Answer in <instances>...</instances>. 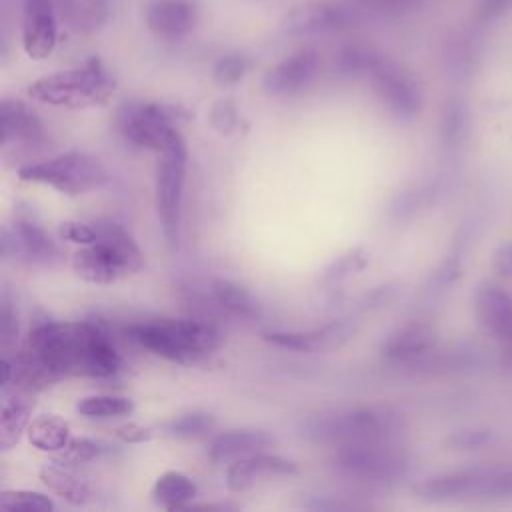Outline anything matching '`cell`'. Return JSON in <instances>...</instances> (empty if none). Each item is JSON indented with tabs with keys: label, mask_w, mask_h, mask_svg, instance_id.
<instances>
[{
	"label": "cell",
	"mask_w": 512,
	"mask_h": 512,
	"mask_svg": "<svg viewBox=\"0 0 512 512\" xmlns=\"http://www.w3.org/2000/svg\"><path fill=\"white\" fill-rule=\"evenodd\" d=\"M24 346L38 352L62 376L108 378L124 364L106 326L98 320L40 322L28 332Z\"/></svg>",
	"instance_id": "cell-1"
},
{
	"label": "cell",
	"mask_w": 512,
	"mask_h": 512,
	"mask_svg": "<svg viewBox=\"0 0 512 512\" xmlns=\"http://www.w3.org/2000/svg\"><path fill=\"white\" fill-rule=\"evenodd\" d=\"M126 334L144 350L178 364H192L212 354L220 334L212 322L200 318H156L132 322Z\"/></svg>",
	"instance_id": "cell-2"
},
{
	"label": "cell",
	"mask_w": 512,
	"mask_h": 512,
	"mask_svg": "<svg viewBox=\"0 0 512 512\" xmlns=\"http://www.w3.org/2000/svg\"><path fill=\"white\" fill-rule=\"evenodd\" d=\"M98 240L72 254V270L86 282L112 284L144 268V252L132 234L114 220H94Z\"/></svg>",
	"instance_id": "cell-3"
},
{
	"label": "cell",
	"mask_w": 512,
	"mask_h": 512,
	"mask_svg": "<svg viewBox=\"0 0 512 512\" xmlns=\"http://www.w3.org/2000/svg\"><path fill=\"white\" fill-rule=\"evenodd\" d=\"M300 430L308 440L338 448L348 444L394 440L400 430V418L388 408L360 406L310 416L302 422Z\"/></svg>",
	"instance_id": "cell-4"
},
{
	"label": "cell",
	"mask_w": 512,
	"mask_h": 512,
	"mask_svg": "<svg viewBox=\"0 0 512 512\" xmlns=\"http://www.w3.org/2000/svg\"><path fill=\"white\" fill-rule=\"evenodd\" d=\"M114 92V80L100 62L90 58L82 68L62 70L36 80L28 94L50 106L64 108H90L104 104Z\"/></svg>",
	"instance_id": "cell-5"
},
{
	"label": "cell",
	"mask_w": 512,
	"mask_h": 512,
	"mask_svg": "<svg viewBox=\"0 0 512 512\" xmlns=\"http://www.w3.org/2000/svg\"><path fill=\"white\" fill-rule=\"evenodd\" d=\"M18 178L24 182L46 184L66 196H78L104 186L110 180V174L98 156L70 150L20 166Z\"/></svg>",
	"instance_id": "cell-6"
},
{
	"label": "cell",
	"mask_w": 512,
	"mask_h": 512,
	"mask_svg": "<svg viewBox=\"0 0 512 512\" xmlns=\"http://www.w3.org/2000/svg\"><path fill=\"white\" fill-rule=\"evenodd\" d=\"M330 466L338 476L352 482L392 484L408 470V456L392 440L348 444L334 448Z\"/></svg>",
	"instance_id": "cell-7"
},
{
	"label": "cell",
	"mask_w": 512,
	"mask_h": 512,
	"mask_svg": "<svg viewBox=\"0 0 512 512\" xmlns=\"http://www.w3.org/2000/svg\"><path fill=\"white\" fill-rule=\"evenodd\" d=\"M186 166H188V148L182 134L176 132L160 152V160L156 166V180H154L156 214L160 220L162 234L170 246H176L180 240Z\"/></svg>",
	"instance_id": "cell-8"
},
{
	"label": "cell",
	"mask_w": 512,
	"mask_h": 512,
	"mask_svg": "<svg viewBox=\"0 0 512 512\" xmlns=\"http://www.w3.org/2000/svg\"><path fill=\"white\" fill-rule=\"evenodd\" d=\"M176 106L158 102H126L116 114V128L122 138L136 148L162 152L178 132L174 120L180 118Z\"/></svg>",
	"instance_id": "cell-9"
},
{
	"label": "cell",
	"mask_w": 512,
	"mask_h": 512,
	"mask_svg": "<svg viewBox=\"0 0 512 512\" xmlns=\"http://www.w3.org/2000/svg\"><path fill=\"white\" fill-rule=\"evenodd\" d=\"M372 90L382 106L398 120H412L422 108V96L416 80L396 62L376 56L368 74Z\"/></svg>",
	"instance_id": "cell-10"
},
{
	"label": "cell",
	"mask_w": 512,
	"mask_h": 512,
	"mask_svg": "<svg viewBox=\"0 0 512 512\" xmlns=\"http://www.w3.org/2000/svg\"><path fill=\"white\" fill-rule=\"evenodd\" d=\"M2 254H12L34 266H54L62 258L56 240L32 220H16L12 226H4Z\"/></svg>",
	"instance_id": "cell-11"
},
{
	"label": "cell",
	"mask_w": 512,
	"mask_h": 512,
	"mask_svg": "<svg viewBox=\"0 0 512 512\" xmlns=\"http://www.w3.org/2000/svg\"><path fill=\"white\" fill-rule=\"evenodd\" d=\"M356 20L350 6L330 0H308L294 6L282 18V30L292 36L302 34H324L348 28Z\"/></svg>",
	"instance_id": "cell-12"
},
{
	"label": "cell",
	"mask_w": 512,
	"mask_h": 512,
	"mask_svg": "<svg viewBox=\"0 0 512 512\" xmlns=\"http://www.w3.org/2000/svg\"><path fill=\"white\" fill-rule=\"evenodd\" d=\"M320 70V56L314 48H300L272 66L262 80V88L268 96L286 98L306 90Z\"/></svg>",
	"instance_id": "cell-13"
},
{
	"label": "cell",
	"mask_w": 512,
	"mask_h": 512,
	"mask_svg": "<svg viewBox=\"0 0 512 512\" xmlns=\"http://www.w3.org/2000/svg\"><path fill=\"white\" fill-rule=\"evenodd\" d=\"M58 10L54 0H22V46L34 58H46L58 40Z\"/></svg>",
	"instance_id": "cell-14"
},
{
	"label": "cell",
	"mask_w": 512,
	"mask_h": 512,
	"mask_svg": "<svg viewBox=\"0 0 512 512\" xmlns=\"http://www.w3.org/2000/svg\"><path fill=\"white\" fill-rule=\"evenodd\" d=\"M294 472H298L294 460L262 450L230 462L226 468V488L230 492H244L262 476H284Z\"/></svg>",
	"instance_id": "cell-15"
},
{
	"label": "cell",
	"mask_w": 512,
	"mask_h": 512,
	"mask_svg": "<svg viewBox=\"0 0 512 512\" xmlns=\"http://www.w3.org/2000/svg\"><path fill=\"white\" fill-rule=\"evenodd\" d=\"M196 14L194 0H152L146 8V26L160 38L176 40L194 28Z\"/></svg>",
	"instance_id": "cell-16"
},
{
	"label": "cell",
	"mask_w": 512,
	"mask_h": 512,
	"mask_svg": "<svg viewBox=\"0 0 512 512\" xmlns=\"http://www.w3.org/2000/svg\"><path fill=\"white\" fill-rule=\"evenodd\" d=\"M274 444V436L266 430L236 428L212 434L206 444V454L212 462H234L242 456L262 452Z\"/></svg>",
	"instance_id": "cell-17"
},
{
	"label": "cell",
	"mask_w": 512,
	"mask_h": 512,
	"mask_svg": "<svg viewBox=\"0 0 512 512\" xmlns=\"http://www.w3.org/2000/svg\"><path fill=\"white\" fill-rule=\"evenodd\" d=\"M488 472L486 470H456L444 472L438 476H430L414 486V492L432 502H444L454 498H464L470 494H482L484 482Z\"/></svg>",
	"instance_id": "cell-18"
},
{
	"label": "cell",
	"mask_w": 512,
	"mask_h": 512,
	"mask_svg": "<svg viewBox=\"0 0 512 512\" xmlns=\"http://www.w3.org/2000/svg\"><path fill=\"white\" fill-rule=\"evenodd\" d=\"M12 362V388L36 394L60 378H64L54 366H50L38 352L28 346H22L14 352H4Z\"/></svg>",
	"instance_id": "cell-19"
},
{
	"label": "cell",
	"mask_w": 512,
	"mask_h": 512,
	"mask_svg": "<svg viewBox=\"0 0 512 512\" xmlns=\"http://www.w3.org/2000/svg\"><path fill=\"white\" fill-rule=\"evenodd\" d=\"M2 144H36L44 136L40 118L24 102L4 98L0 108Z\"/></svg>",
	"instance_id": "cell-20"
},
{
	"label": "cell",
	"mask_w": 512,
	"mask_h": 512,
	"mask_svg": "<svg viewBox=\"0 0 512 512\" xmlns=\"http://www.w3.org/2000/svg\"><path fill=\"white\" fill-rule=\"evenodd\" d=\"M474 302L484 326L494 336L508 340L512 336V296L496 284H482Z\"/></svg>",
	"instance_id": "cell-21"
},
{
	"label": "cell",
	"mask_w": 512,
	"mask_h": 512,
	"mask_svg": "<svg viewBox=\"0 0 512 512\" xmlns=\"http://www.w3.org/2000/svg\"><path fill=\"white\" fill-rule=\"evenodd\" d=\"M36 408L34 394L12 390V394L4 392L2 398V414H0V446L2 450H10L18 444L24 430H28L30 416Z\"/></svg>",
	"instance_id": "cell-22"
},
{
	"label": "cell",
	"mask_w": 512,
	"mask_h": 512,
	"mask_svg": "<svg viewBox=\"0 0 512 512\" xmlns=\"http://www.w3.org/2000/svg\"><path fill=\"white\" fill-rule=\"evenodd\" d=\"M434 332L426 324H408L392 334L384 346L382 356L392 362H414L434 348Z\"/></svg>",
	"instance_id": "cell-23"
},
{
	"label": "cell",
	"mask_w": 512,
	"mask_h": 512,
	"mask_svg": "<svg viewBox=\"0 0 512 512\" xmlns=\"http://www.w3.org/2000/svg\"><path fill=\"white\" fill-rule=\"evenodd\" d=\"M198 496V484L194 478L180 470H168L160 474L152 486V500L166 510H186Z\"/></svg>",
	"instance_id": "cell-24"
},
{
	"label": "cell",
	"mask_w": 512,
	"mask_h": 512,
	"mask_svg": "<svg viewBox=\"0 0 512 512\" xmlns=\"http://www.w3.org/2000/svg\"><path fill=\"white\" fill-rule=\"evenodd\" d=\"M60 20L70 28L90 34L98 30L110 14L108 0H54Z\"/></svg>",
	"instance_id": "cell-25"
},
{
	"label": "cell",
	"mask_w": 512,
	"mask_h": 512,
	"mask_svg": "<svg viewBox=\"0 0 512 512\" xmlns=\"http://www.w3.org/2000/svg\"><path fill=\"white\" fill-rule=\"evenodd\" d=\"M210 294L216 306L240 320H254L260 316V306L254 296L234 280L216 278L210 284Z\"/></svg>",
	"instance_id": "cell-26"
},
{
	"label": "cell",
	"mask_w": 512,
	"mask_h": 512,
	"mask_svg": "<svg viewBox=\"0 0 512 512\" xmlns=\"http://www.w3.org/2000/svg\"><path fill=\"white\" fill-rule=\"evenodd\" d=\"M40 480L48 486L50 492H54L56 496H60L68 504L82 506L92 498L90 486L84 480H80L78 476H74L68 470V466H62L58 462L44 464L40 468Z\"/></svg>",
	"instance_id": "cell-27"
},
{
	"label": "cell",
	"mask_w": 512,
	"mask_h": 512,
	"mask_svg": "<svg viewBox=\"0 0 512 512\" xmlns=\"http://www.w3.org/2000/svg\"><path fill=\"white\" fill-rule=\"evenodd\" d=\"M28 440L32 446L44 452H58L70 442V426L64 418L54 416V414H44L34 418L28 424Z\"/></svg>",
	"instance_id": "cell-28"
},
{
	"label": "cell",
	"mask_w": 512,
	"mask_h": 512,
	"mask_svg": "<svg viewBox=\"0 0 512 512\" xmlns=\"http://www.w3.org/2000/svg\"><path fill=\"white\" fill-rule=\"evenodd\" d=\"M216 430V418L210 412L204 410H192L184 412L180 416H174L166 420L160 426V432L170 438L178 440H200L210 438Z\"/></svg>",
	"instance_id": "cell-29"
},
{
	"label": "cell",
	"mask_w": 512,
	"mask_h": 512,
	"mask_svg": "<svg viewBox=\"0 0 512 512\" xmlns=\"http://www.w3.org/2000/svg\"><path fill=\"white\" fill-rule=\"evenodd\" d=\"M134 410V402L126 396L114 394H94L78 400L76 412L86 418H120Z\"/></svg>",
	"instance_id": "cell-30"
},
{
	"label": "cell",
	"mask_w": 512,
	"mask_h": 512,
	"mask_svg": "<svg viewBox=\"0 0 512 512\" xmlns=\"http://www.w3.org/2000/svg\"><path fill=\"white\" fill-rule=\"evenodd\" d=\"M112 450V446L104 440H96V438H70V442L52 454V462H58L62 466H78V464H86L92 462L104 454H108Z\"/></svg>",
	"instance_id": "cell-31"
},
{
	"label": "cell",
	"mask_w": 512,
	"mask_h": 512,
	"mask_svg": "<svg viewBox=\"0 0 512 512\" xmlns=\"http://www.w3.org/2000/svg\"><path fill=\"white\" fill-rule=\"evenodd\" d=\"M0 506L16 512H50L54 510L52 498L36 490H4L0 494Z\"/></svg>",
	"instance_id": "cell-32"
},
{
	"label": "cell",
	"mask_w": 512,
	"mask_h": 512,
	"mask_svg": "<svg viewBox=\"0 0 512 512\" xmlns=\"http://www.w3.org/2000/svg\"><path fill=\"white\" fill-rule=\"evenodd\" d=\"M330 334V328L324 330H316V332H266L264 340L268 344L280 346V348H288V350H296V352H312L318 342H322L326 336Z\"/></svg>",
	"instance_id": "cell-33"
},
{
	"label": "cell",
	"mask_w": 512,
	"mask_h": 512,
	"mask_svg": "<svg viewBox=\"0 0 512 512\" xmlns=\"http://www.w3.org/2000/svg\"><path fill=\"white\" fill-rule=\"evenodd\" d=\"M250 70V58L240 52H230L216 60L212 68V78L218 86H232L240 82Z\"/></svg>",
	"instance_id": "cell-34"
},
{
	"label": "cell",
	"mask_w": 512,
	"mask_h": 512,
	"mask_svg": "<svg viewBox=\"0 0 512 512\" xmlns=\"http://www.w3.org/2000/svg\"><path fill=\"white\" fill-rule=\"evenodd\" d=\"M366 264H368L366 252H364L362 248H354V250L346 252L344 256L336 258V260L328 266V270L324 272V282H326V284L338 282V280L346 278L348 274L362 270Z\"/></svg>",
	"instance_id": "cell-35"
},
{
	"label": "cell",
	"mask_w": 512,
	"mask_h": 512,
	"mask_svg": "<svg viewBox=\"0 0 512 512\" xmlns=\"http://www.w3.org/2000/svg\"><path fill=\"white\" fill-rule=\"evenodd\" d=\"M210 124L220 134H232L240 124V114H238V108L234 106V102L218 100L210 110Z\"/></svg>",
	"instance_id": "cell-36"
},
{
	"label": "cell",
	"mask_w": 512,
	"mask_h": 512,
	"mask_svg": "<svg viewBox=\"0 0 512 512\" xmlns=\"http://www.w3.org/2000/svg\"><path fill=\"white\" fill-rule=\"evenodd\" d=\"M58 236L62 240L80 244V246H88L94 244L98 240V230L94 226V222H78V220H70V222H62L58 228Z\"/></svg>",
	"instance_id": "cell-37"
},
{
	"label": "cell",
	"mask_w": 512,
	"mask_h": 512,
	"mask_svg": "<svg viewBox=\"0 0 512 512\" xmlns=\"http://www.w3.org/2000/svg\"><path fill=\"white\" fill-rule=\"evenodd\" d=\"M18 338V318L12 308V302L4 296L0 310V344L2 352H12Z\"/></svg>",
	"instance_id": "cell-38"
},
{
	"label": "cell",
	"mask_w": 512,
	"mask_h": 512,
	"mask_svg": "<svg viewBox=\"0 0 512 512\" xmlns=\"http://www.w3.org/2000/svg\"><path fill=\"white\" fill-rule=\"evenodd\" d=\"M482 496L486 498H510L512 496V470L488 472Z\"/></svg>",
	"instance_id": "cell-39"
},
{
	"label": "cell",
	"mask_w": 512,
	"mask_h": 512,
	"mask_svg": "<svg viewBox=\"0 0 512 512\" xmlns=\"http://www.w3.org/2000/svg\"><path fill=\"white\" fill-rule=\"evenodd\" d=\"M464 126H466L464 108L458 102L450 104L446 108V114H444V126H442L444 140L446 142H456L460 138V134L464 132Z\"/></svg>",
	"instance_id": "cell-40"
},
{
	"label": "cell",
	"mask_w": 512,
	"mask_h": 512,
	"mask_svg": "<svg viewBox=\"0 0 512 512\" xmlns=\"http://www.w3.org/2000/svg\"><path fill=\"white\" fill-rule=\"evenodd\" d=\"M114 436L126 444H142V442H148L152 440L154 436V430L148 428V426H142V424H136V422H128V424H122L114 430Z\"/></svg>",
	"instance_id": "cell-41"
},
{
	"label": "cell",
	"mask_w": 512,
	"mask_h": 512,
	"mask_svg": "<svg viewBox=\"0 0 512 512\" xmlns=\"http://www.w3.org/2000/svg\"><path fill=\"white\" fill-rule=\"evenodd\" d=\"M488 438H490V434L486 430H460L450 436V444L456 448L468 450V448L482 446Z\"/></svg>",
	"instance_id": "cell-42"
},
{
	"label": "cell",
	"mask_w": 512,
	"mask_h": 512,
	"mask_svg": "<svg viewBox=\"0 0 512 512\" xmlns=\"http://www.w3.org/2000/svg\"><path fill=\"white\" fill-rule=\"evenodd\" d=\"M492 266L500 276H512V242H504L498 246V250L494 252Z\"/></svg>",
	"instance_id": "cell-43"
},
{
	"label": "cell",
	"mask_w": 512,
	"mask_h": 512,
	"mask_svg": "<svg viewBox=\"0 0 512 512\" xmlns=\"http://www.w3.org/2000/svg\"><path fill=\"white\" fill-rule=\"evenodd\" d=\"M512 6V0H482L478 8V18L484 22H492L502 16Z\"/></svg>",
	"instance_id": "cell-44"
},
{
	"label": "cell",
	"mask_w": 512,
	"mask_h": 512,
	"mask_svg": "<svg viewBox=\"0 0 512 512\" xmlns=\"http://www.w3.org/2000/svg\"><path fill=\"white\" fill-rule=\"evenodd\" d=\"M502 362L512 370V336L506 340V348L502 350Z\"/></svg>",
	"instance_id": "cell-45"
},
{
	"label": "cell",
	"mask_w": 512,
	"mask_h": 512,
	"mask_svg": "<svg viewBox=\"0 0 512 512\" xmlns=\"http://www.w3.org/2000/svg\"><path fill=\"white\" fill-rule=\"evenodd\" d=\"M366 2H374L378 6H404V4H408L412 0H366Z\"/></svg>",
	"instance_id": "cell-46"
}]
</instances>
